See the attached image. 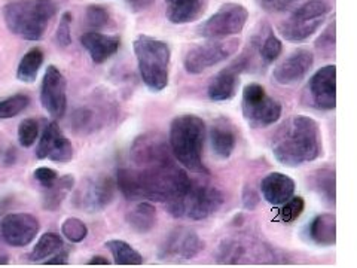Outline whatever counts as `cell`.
<instances>
[{
	"mask_svg": "<svg viewBox=\"0 0 357 268\" xmlns=\"http://www.w3.org/2000/svg\"><path fill=\"white\" fill-rule=\"evenodd\" d=\"M42 64H43L42 50L31 48L24 54V57L21 59L17 69V77L21 82H26V84L35 82Z\"/></svg>",
	"mask_w": 357,
	"mask_h": 268,
	"instance_id": "obj_28",
	"label": "cell"
},
{
	"mask_svg": "<svg viewBox=\"0 0 357 268\" xmlns=\"http://www.w3.org/2000/svg\"><path fill=\"white\" fill-rule=\"evenodd\" d=\"M204 249V241L198 234L186 227H177L167 234L158 248L161 261H189Z\"/></svg>",
	"mask_w": 357,
	"mask_h": 268,
	"instance_id": "obj_12",
	"label": "cell"
},
{
	"mask_svg": "<svg viewBox=\"0 0 357 268\" xmlns=\"http://www.w3.org/2000/svg\"><path fill=\"white\" fill-rule=\"evenodd\" d=\"M170 143L161 133L149 131L134 139L130 148V158L137 167L161 165L173 161Z\"/></svg>",
	"mask_w": 357,
	"mask_h": 268,
	"instance_id": "obj_11",
	"label": "cell"
},
{
	"mask_svg": "<svg viewBox=\"0 0 357 268\" xmlns=\"http://www.w3.org/2000/svg\"><path fill=\"white\" fill-rule=\"evenodd\" d=\"M0 264H8L6 256H0Z\"/></svg>",
	"mask_w": 357,
	"mask_h": 268,
	"instance_id": "obj_45",
	"label": "cell"
},
{
	"mask_svg": "<svg viewBox=\"0 0 357 268\" xmlns=\"http://www.w3.org/2000/svg\"><path fill=\"white\" fill-rule=\"evenodd\" d=\"M39 136V124L36 119L27 118L24 121H21V124L18 127V140L20 144L24 148H30L31 144H35Z\"/></svg>",
	"mask_w": 357,
	"mask_h": 268,
	"instance_id": "obj_35",
	"label": "cell"
},
{
	"mask_svg": "<svg viewBox=\"0 0 357 268\" xmlns=\"http://www.w3.org/2000/svg\"><path fill=\"white\" fill-rule=\"evenodd\" d=\"M316 48L321 54H325L326 57H331L335 52V21L331 22L326 30L319 36V39L316 40Z\"/></svg>",
	"mask_w": 357,
	"mask_h": 268,
	"instance_id": "obj_36",
	"label": "cell"
},
{
	"mask_svg": "<svg viewBox=\"0 0 357 268\" xmlns=\"http://www.w3.org/2000/svg\"><path fill=\"white\" fill-rule=\"evenodd\" d=\"M312 189L331 207H335V172L331 169H319L310 177Z\"/></svg>",
	"mask_w": 357,
	"mask_h": 268,
	"instance_id": "obj_27",
	"label": "cell"
},
{
	"mask_svg": "<svg viewBox=\"0 0 357 268\" xmlns=\"http://www.w3.org/2000/svg\"><path fill=\"white\" fill-rule=\"evenodd\" d=\"M139 72L143 84L152 93H160L169 85L170 76V45L148 35H139L132 42Z\"/></svg>",
	"mask_w": 357,
	"mask_h": 268,
	"instance_id": "obj_5",
	"label": "cell"
},
{
	"mask_svg": "<svg viewBox=\"0 0 357 268\" xmlns=\"http://www.w3.org/2000/svg\"><path fill=\"white\" fill-rule=\"evenodd\" d=\"M153 0H127V3L130 8L134 10V13H139V10L146 9L148 6L152 5Z\"/></svg>",
	"mask_w": 357,
	"mask_h": 268,
	"instance_id": "obj_43",
	"label": "cell"
},
{
	"mask_svg": "<svg viewBox=\"0 0 357 268\" xmlns=\"http://www.w3.org/2000/svg\"><path fill=\"white\" fill-rule=\"evenodd\" d=\"M323 152L317 121L305 115L289 118L273 137V155L286 167H299L316 161Z\"/></svg>",
	"mask_w": 357,
	"mask_h": 268,
	"instance_id": "obj_2",
	"label": "cell"
},
{
	"mask_svg": "<svg viewBox=\"0 0 357 268\" xmlns=\"http://www.w3.org/2000/svg\"><path fill=\"white\" fill-rule=\"evenodd\" d=\"M295 181L290 176L273 172L266 174L261 182V193L265 201L273 206H282L295 194Z\"/></svg>",
	"mask_w": 357,
	"mask_h": 268,
	"instance_id": "obj_19",
	"label": "cell"
},
{
	"mask_svg": "<svg viewBox=\"0 0 357 268\" xmlns=\"http://www.w3.org/2000/svg\"><path fill=\"white\" fill-rule=\"evenodd\" d=\"M30 105V97L26 94H15L0 102V119H9L20 115Z\"/></svg>",
	"mask_w": 357,
	"mask_h": 268,
	"instance_id": "obj_32",
	"label": "cell"
},
{
	"mask_svg": "<svg viewBox=\"0 0 357 268\" xmlns=\"http://www.w3.org/2000/svg\"><path fill=\"white\" fill-rule=\"evenodd\" d=\"M310 240L320 248H331L337 243V218L332 214H321L310 222Z\"/></svg>",
	"mask_w": 357,
	"mask_h": 268,
	"instance_id": "obj_23",
	"label": "cell"
},
{
	"mask_svg": "<svg viewBox=\"0 0 357 268\" xmlns=\"http://www.w3.org/2000/svg\"><path fill=\"white\" fill-rule=\"evenodd\" d=\"M206 122L197 115L176 117L170 124L169 143L174 158L185 169L198 174H208L203 163Z\"/></svg>",
	"mask_w": 357,
	"mask_h": 268,
	"instance_id": "obj_3",
	"label": "cell"
},
{
	"mask_svg": "<svg viewBox=\"0 0 357 268\" xmlns=\"http://www.w3.org/2000/svg\"><path fill=\"white\" fill-rule=\"evenodd\" d=\"M88 265H109V261L105 256H94V258H91V261L88 262Z\"/></svg>",
	"mask_w": 357,
	"mask_h": 268,
	"instance_id": "obj_44",
	"label": "cell"
},
{
	"mask_svg": "<svg viewBox=\"0 0 357 268\" xmlns=\"http://www.w3.org/2000/svg\"><path fill=\"white\" fill-rule=\"evenodd\" d=\"M241 112L250 128L261 130L274 126L280 119L282 105L274 97L268 96L261 84L253 82L243 89Z\"/></svg>",
	"mask_w": 357,
	"mask_h": 268,
	"instance_id": "obj_7",
	"label": "cell"
},
{
	"mask_svg": "<svg viewBox=\"0 0 357 268\" xmlns=\"http://www.w3.org/2000/svg\"><path fill=\"white\" fill-rule=\"evenodd\" d=\"M295 2L296 0H259V5L265 10V13L277 14V13H283V10L289 9Z\"/></svg>",
	"mask_w": 357,
	"mask_h": 268,
	"instance_id": "obj_39",
	"label": "cell"
},
{
	"mask_svg": "<svg viewBox=\"0 0 357 268\" xmlns=\"http://www.w3.org/2000/svg\"><path fill=\"white\" fill-rule=\"evenodd\" d=\"M250 61L249 55L244 52L241 57L211 77L207 87V96L211 102H228L236 97L240 85V75L249 69Z\"/></svg>",
	"mask_w": 357,
	"mask_h": 268,
	"instance_id": "obj_13",
	"label": "cell"
},
{
	"mask_svg": "<svg viewBox=\"0 0 357 268\" xmlns=\"http://www.w3.org/2000/svg\"><path fill=\"white\" fill-rule=\"evenodd\" d=\"M223 201H225V197L219 188L192 182L181 200L167 204V210L174 218L203 221L215 215L222 207Z\"/></svg>",
	"mask_w": 357,
	"mask_h": 268,
	"instance_id": "obj_6",
	"label": "cell"
},
{
	"mask_svg": "<svg viewBox=\"0 0 357 268\" xmlns=\"http://www.w3.org/2000/svg\"><path fill=\"white\" fill-rule=\"evenodd\" d=\"M325 18H316V20H303V18H294L289 17L278 26L280 35L290 42H304L311 38L314 33L323 26Z\"/></svg>",
	"mask_w": 357,
	"mask_h": 268,
	"instance_id": "obj_24",
	"label": "cell"
},
{
	"mask_svg": "<svg viewBox=\"0 0 357 268\" xmlns=\"http://www.w3.org/2000/svg\"><path fill=\"white\" fill-rule=\"evenodd\" d=\"M165 15L177 26L188 24L204 13V0H165Z\"/></svg>",
	"mask_w": 357,
	"mask_h": 268,
	"instance_id": "obj_22",
	"label": "cell"
},
{
	"mask_svg": "<svg viewBox=\"0 0 357 268\" xmlns=\"http://www.w3.org/2000/svg\"><path fill=\"white\" fill-rule=\"evenodd\" d=\"M115 189L116 182L110 176L89 177L75 191L73 204L88 214H97L112 203Z\"/></svg>",
	"mask_w": 357,
	"mask_h": 268,
	"instance_id": "obj_10",
	"label": "cell"
},
{
	"mask_svg": "<svg viewBox=\"0 0 357 268\" xmlns=\"http://www.w3.org/2000/svg\"><path fill=\"white\" fill-rule=\"evenodd\" d=\"M61 234L72 243H81L88 236V228L84 221L77 218H67L61 225Z\"/></svg>",
	"mask_w": 357,
	"mask_h": 268,
	"instance_id": "obj_34",
	"label": "cell"
},
{
	"mask_svg": "<svg viewBox=\"0 0 357 268\" xmlns=\"http://www.w3.org/2000/svg\"><path fill=\"white\" fill-rule=\"evenodd\" d=\"M106 248L114 256L115 264L118 265H142L143 256L132 248V246L124 240H109L106 241Z\"/></svg>",
	"mask_w": 357,
	"mask_h": 268,
	"instance_id": "obj_30",
	"label": "cell"
},
{
	"mask_svg": "<svg viewBox=\"0 0 357 268\" xmlns=\"http://www.w3.org/2000/svg\"><path fill=\"white\" fill-rule=\"evenodd\" d=\"M55 13L52 0H17L5 6L3 17L10 33L26 40H40Z\"/></svg>",
	"mask_w": 357,
	"mask_h": 268,
	"instance_id": "obj_4",
	"label": "cell"
},
{
	"mask_svg": "<svg viewBox=\"0 0 357 268\" xmlns=\"http://www.w3.org/2000/svg\"><path fill=\"white\" fill-rule=\"evenodd\" d=\"M283 207L278 210V219L284 223H292L298 221V218L303 215L305 209V201L303 197H290L286 203L282 204Z\"/></svg>",
	"mask_w": 357,
	"mask_h": 268,
	"instance_id": "obj_33",
	"label": "cell"
},
{
	"mask_svg": "<svg viewBox=\"0 0 357 268\" xmlns=\"http://www.w3.org/2000/svg\"><path fill=\"white\" fill-rule=\"evenodd\" d=\"M240 48V40L237 39H210L208 42L198 43L189 48L183 66L185 70L191 75H199L222 61H227L231 55L236 54Z\"/></svg>",
	"mask_w": 357,
	"mask_h": 268,
	"instance_id": "obj_8",
	"label": "cell"
},
{
	"mask_svg": "<svg viewBox=\"0 0 357 268\" xmlns=\"http://www.w3.org/2000/svg\"><path fill=\"white\" fill-rule=\"evenodd\" d=\"M36 156L39 160H51L55 163H69L73 158V147L64 136L57 122H50L45 127L38 143Z\"/></svg>",
	"mask_w": 357,
	"mask_h": 268,
	"instance_id": "obj_17",
	"label": "cell"
},
{
	"mask_svg": "<svg viewBox=\"0 0 357 268\" xmlns=\"http://www.w3.org/2000/svg\"><path fill=\"white\" fill-rule=\"evenodd\" d=\"M259 204V195L256 194L252 186H245L243 189V206L248 210H255Z\"/></svg>",
	"mask_w": 357,
	"mask_h": 268,
	"instance_id": "obj_41",
	"label": "cell"
},
{
	"mask_svg": "<svg viewBox=\"0 0 357 268\" xmlns=\"http://www.w3.org/2000/svg\"><path fill=\"white\" fill-rule=\"evenodd\" d=\"M64 249V243L60 236H57L55 232H45L43 236L38 240V243L33 248L31 253L29 255L30 261L33 262H40V261H47L51 258L52 255L60 252Z\"/></svg>",
	"mask_w": 357,
	"mask_h": 268,
	"instance_id": "obj_29",
	"label": "cell"
},
{
	"mask_svg": "<svg viewBox=\"0 0 357 268\" xmlns=\"http://www.w3.org/2000/svg\"><path fill=\"white\" fill-rule=\"evenodd\" d=\"M283 52V43L274 33L268 31V35L261 40L258 39V57L265 66L273 64Z\"/></svg>",
	"mask_w": 357,
	"mask_h": 268,
	"instance_id": "obj_31",
	"label": "cell"
},
{
	"mask_svg": "<svg viewBox=\"0 0 357 268\" xmlns=\"http://www.w3.org/2000/svg\"><path fill=\"white\" fill-rule=\"evenodd\" d=\"M308 94L311 106L319 110H333L337 106V66L328 64L310 77Z\"/></svg>",
	"mask_w": 357,
	"mask_h": 268,
	"instance_id": "obj_15",
	"label": "cell"
},
{
	"mask_svg": "<svg viewBox=\"0 0 357 268\" xmlns=\"http://www.w3.org/2000/svg\"><path fill=\"white\" fill-rule=\"evenodd\" d=\"M40 230L39 221L30 214H9L0 223L3 240L14 248H24L36 239Z\"/></svg>",
	"mask_w": 357,
	"mask_h": 268,
	"instance_id": "obj_16",
	"label": "cell"
},
{
	"mask_svg": "<svg viewBox=\"0 0 357 268\" xmlns=\"http://www.w3.org/2000/svg\"><path fill=\"white\" fill-rule=\"evenodd\" d=\"M40 103L52 118H61L67 109V81L57 66H48L40 87Z\"/></svg>",
	"mask_w": 357,
	"mask_h": 268,
	"instance_id": "obj_14",
	"label": "cell"
},
{
	"mask_svg": "<svg viewBox=\"0 0 357 268\" xmlns=\"http://www.w3.org/2000/svg\"><path fill=\"white\" fill-rule=\"evenodd\" d=\"M86 21L89 26H93L96 29L105 27L109 22V13L106 8L100 5H89L86 8Z\"/></svg>",
	"mask_w": 357,
	"mask_h": 268,
	"instance_id": "obj_37",
	"label": "cell"
},
{
	"mask_svg": "<svg viewBox=\"0 0 357 268\" xmlns=\"http://www.w3.org/2000/svg\"><path fill=\"white\" fill-rule=\"evenodd\" d=\"M210 142L213 152L222 160H227L236 151L237 131L227 119H218L210 130Z\"/></svg>",
	"mask_w": 357,
	"mask_h": 268,
	"instance_id": "obj_21",
	"label": "cell"
},
{
	"mask_svg": "<svg viewBox=\"0 0 357 268\" xmlns=\"http://www.w3.org/2000/svg\"><path fill=\"white\" fill-rule=\"evenodd\" d=\"M191 184L188 173L177 167L174 161L139 167L137 170L119 169L116 172V188L130 201L151 200L170 204L181 200Z\"/></svg>",
	"mask_w": 357,
	"mask_h": 268,
	"instance_id": "obj_1",
	"label": "cell"
},
{
	"mask_svg": "<svg viewBox=\"0 0 357 268\" xmlns=\"http://www.w3.org/2000/svg\"><path fill=\"white\" fill-rule=\"evenodd\" d=\"M249 20V10L241 3H225L198 27V36L206 39H227L237 36Z\"/></svg>",
	"mask_w": 357,
	"mask_h": 268,
	"instance_id": "obj_9",
	"label": "cell"
},
{
	"mask_svg": "<svg viewBox=\"0 0 357 268\" xmlns=\"http://www.w3.org/2000/svg\"><path fill=\"white\" fill-rule=\"evenodd\" d=\"M314 64V55L308 50H296L277 64L273 70V77L277 84L289 87L304 81V77Z\"/></svg>",
	"mask_w": 357,
	"mask_h": 268,
	"instance_id": "obj_18",
	"label": "cell"
},
{
	"mask_svg": "<svg viewBox=\"0 0 357 268\" xmlns=\"http://www.w3.org/2000/svg\"><path fill=\"white\" fill-rule=\"evenodd\" d=\"M67 260H69V252H67L66 249H61L60 252L52 255L51 258H48L47 261H43V264L45 265H66Z\"/></svg>",
	"mask_w": 357,
	"mask_h": 268,
	"instance_id": "obj_42",
	"label": "cell"
},
{
	"mask_svg": "<svg viewBox=\"0 0 357 268\" xmlns=\"http://www.w3.org/2000/svg\"><path fill=\"white\" fill-rule=\"evenodd\" d=\"M127 223L137 234H148L156 223V210L149 201H142L127 214Z\"/></svg>",
	"mask_w": 357,
	"mask_h": 268,
	"instance_id": "obj_26",
	"label": "cell"
},
{
	"mask_svg": "<svg viewBox=\"0 0 357 268\" xmlns=\"http://www.w3.org/2000/svg\"><path fill=\"white\" fill-rule=\"evenodd\" d=\"M75 186V177L72 174H64V176H59L57 181H55L52 185L43 188V200L42 204L45 210L54 211L57 210L61 203L64 201V198L67 197L72 189Z\"/></svg>",
	"mask_w": 357,
	"mask_h": 268,
	"instance_id": "obj_25",
	"label": "cell"
},
{
	"mask_svg": "<svg viewBox=\"0 0 357 268\" xmlns=\"http://www.w3.org/2000/svg\"><path fill=\"white\" fill-rule=\"evenodd\" d=\"M70 22H72V15L69 13H64L61 20H60L59 29H57V36H55L59 45H61V47H64V48L69 47V45L72 43Z\"/></svg>",
	"mask_w": 357,
	"mask_h": 268,
	"instance_id": "obj_38",
	"label": "cell"
},
{
	"mask_svg": "<svg viewBox=\"0 0 357 268\" xmlns=\"http://www.w3.org/2000/svg\"><path fill=\"white\" fill-rule=\"evenodd\" d=\"M81 43L91 60L96 64H102L119 51L121 39L118 36H107L98 31H88L81 38Z\"/></svg>",
	"mask_w": 357,
	"mask_h": 268,
	"instance_id": "obj_20",
	"label": "cell"
},
{
	"mask_svg": "<svg viewBox=\"0 0 357 268\" xmlns=\"http://www.w3.org/2000/svg\"><path fill=\"white\" fill-rule=\"evenodd\" d=\"M57 172L48 169V167H39L35 170V179L42 185V188H47L57 181Z\"/></svg>",
	"mask_w": 357,
	"mask_h": 268,
	"instance_id": "obj_40",
	"label": "cell"
}]
</instances>
